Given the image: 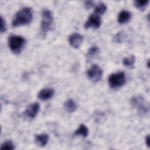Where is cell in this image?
<instances>
[{
    "instance_id": "d6986e66",
    "label": "cell",
    "mask_w": 150,
    "mask_h": 150,
    "mask_svg": "<svg viewBox=\"0 0 150 150\" xmlns=\"http://www.w3.org/2000/svg\"><path fill=\"white\" fill-rule=\"evenodd\" d=\"M1 150H13L15 149V145L11 140H7L3 142L0 148Z\"/></svg>"
},
{
    "instance_id": "277c9868",
    "label": "cell",
    "mask_w": 150,
    "mask_h": 150,
    "mask_svg": "<svg viewBox=\"0 0 150 150\" xmlns=\"http://www.w3.org/2000/svg\"><path fill=\"white\" fill-rule=\"evenodd\" d=\"M42 21L40 23V33L45 36L46 33L51 30L53 22L52 13L48 9L43 10L42 13Z\"/></svg>"
},
{
    "instance_id": "44dd1931",
    "label": "cell",
    "mask_w": 150,
    "mask_h": 150,
    "mask_svg": "<svg viewBox=\"0 0 150 150\" xmlns=\"http://www.w3.org/2000/svg\"><path fill=\"white\" fill-rule=\"evenodd\" d=\"M6 30V25L5 19L4 18L1 16V28H0V31L2 33L5 32Z\"/></svg>"
},
{
    "instance_id": "e0dca14e",
    "label": "cell",
    "mask_w": 150,
    "mask_h": 150,
    "mask_svg": "<svg viewBox=\"0 0 150 150\" xmlns=\"http://www.w3.org/2000/svg\"><path fill=\"white\" fill-rule=\"evenodd\" d=\"M106 11H107L106 5L103 2H100L95 8L94 13L100 16L104 14Z\"/></svg>"
},
{
    "instance_id": "9a60e30c",
    "label": "cell",
    "mask_w": 150,
    "mask_h": 150,
    "mask_svg": "<svg viewBox=\"0 0 150 150\" xmlns=\"http://www.w3.org/2000/svg\"><path fill=\"white\" fill-rule=\"evenodd\" d=\"M135 62V57L134 55H131L129 57H125L122 60L124 66L128 68H132Z\"/></svg>"
},
{
    "instance_id": "603a6c76",
    "label": "cell",
    "mask_w": 150,
    "mask_h": 150,
    "mask_svg": "<svg viewBox=\"0 0 150 150\" xmlns=\"http://www.w3.org/2000/svg\"><path fill=\"white\" fill-rule=\"evenodd\" d=\"M145 143L148 146H149V135H148L145 138Z\"/></svg>"
},
{
    "instance_id": "5bb4252c",
    "label": "cell",
    "mask_w": 150,
    "mask_h": 150,
    "mask_svg": "<svg viewBox=\"0 0 150 150\" xmlns=\"http://www.w3.org/2000/svg\"><path fill=\"white\" fill-rule=\"evenodd\" d=\"M88 134V129L84 124H81L79 128L75 131L74 135L81 136L83 138H86Z\"/></svg>"
},
{
    "instance_id": "5b68a950",
    "label": "cell",
    "mask_w": 150,
    "mask_h": 150,
    "mask_svg": "<svg viewBox=\"0 0 150 150\" xmlns=\"http://www.w3.org/2000/svg\"><path fill=\"white\" fill-rule=\"evenodd\" d=\"M125 73L123 71H118L111 74L108 79V82L111 88H117L125 84Z\"/></svg>"
},
{
    "instance_id": "52a82bcc",
    "label": "cell",
    "mask_w": 150,
    "mask_h": 150,
    "mask_svg": "<svg viewBox=\"0 0 150 150\" xmlns=\"http://www.w3.org/2000/svg\"><path fill=\"white\" fill-rule=\"evenodd\" d=\"M40 105L37 102H35L28 105L23 112V115L28 119L32 120L35 118L39 111Z\"/></svg>"
},
{
    "instance_id": "8fae6325",
    "label": "cell",
    "mask_w": 150,
    "mask_h": 150,
    "mask_svg": "<svg viewBox=\"0 0 150 150\" xmlns=\"http://www.w3.org/2000/svg\"><path fill=\"white\" fill-rule=\"evenodd\" d=\"M49 135L43 133L40 134H37L35 135V142L36 144L40 147L45 146L48 142Z\"/></svg>"
},
{
    "instance_id": "ac0fdd59",
    "label": "cell",
    "mask_w": 150,
    "mask_h": 150,
    "mask_svg": "<svg viewBox=\"0 0 150 150\" xmlns=\"http://www.w3.org/2000/svg\"><path fill=\"white\" fill-rule=\"evenodd\" d=\"M149 0H142V1H134V5L135 8L139 10H144L148 5Z\"/></svg>"
},
{
    "instance_id": "6da1fadb",
    "label": "cell",
    "mask_w": 150,
    "mask_h": 150,
    "mask_svg": "<svg viewBox=\"0 0 150 150\" xmlns=\"http://www.w3.org/2000/svg\"><path fill=\"white\" fill-rule=\"evenodd\" d=\"M33 12L30 8H22L15 13L12 25L13 27H17L27 25L31 22Z\"/></svg>"
},
{
    "instance_id": "3957f363",
    "label": "cell",
    "mask_w": 150,
    "mask_h": 150,
    "mask_svg": "<svg viewBox=\"0 0 150 150\" xmlns=\"http://www.w3.org/2000/svg\"><path fill=\"white\" fill-rule=\"evenodd\" d=\"M26 43L25 38L19 35H11L8 38V46L11 50L15 53L19 54L23 49Z\"/></svg>"
},
{
    "instance_id": "2e32d148",
    "label": "cell",
    "mask_w": 150,
    "mask_h": 150,
    "mask_svg": "<svg viewBox=\"0 0 150 150\" xmlns=\"http://www.w3.org/2000/svg\"><path fill=\"white\" fill-rule=\"evenodd\" d=\"M98 52H99V49L97 46H93L91 47L88 49V50L86 54L87 60L88 61L91 60L94 56H96L98 54Z\"/></svg>"
},
{
    "instance_id": "7c38bea8",
    "label": "cell",
    "mask_w": 150,
    "mask_h": 150,
    "mask_svg": "<svg viewBox=\"0 0 150 150\" xmlns=\"http://www.w3.org/2000/svg\"><path fill=\"white\" fill-rule=\"evenodd\" d=\"M131 18V13L128 11H121L118 16V22L120 24H124L128 22Z\"/></svg>"
},
{
    "instance_id": "4fadbf2b",
    "label": "cell",
    "mask_w": 150,
    "mask_h": 150,
    "mask_svg": "<svg viewBox=\"0 0 150 150\" xmlns=\"http://www.w3.org/2000/svg\"><path fill=\"white\" fill-rule=\"evenodd\" d=\"M63 107L66 111L69 113H71L75 111L77 108L76 103L72 99L67 100L63 104Z\"/></svg>"
},
{
    "instance_id": "30bf717a",
    "label": "cell",
    "mask_w": 150,
    "mask_h": 150,
    "mask_svg": "<svg viewBox=\"0 0 150 150\" xmlns=\"http://www.w3.org/2000/svg\"><path fill=\"white\" fill-rule=\"evenodd\" d=\"M54 91L51 88H45L41 90L38 94V97L42 101H46L51 98L54 95Z\"/></svg>"
},
{
    "instance_id": "8992f818",
    "label": "cell",
    "mask_w": 150,
    "mask_h": 150,
    "mask_svg": "<svg viewBox=\"0 0 150 150\" xmlns=\"http://www.w3.org/2000/svg\"><path fill=\"white\" fill-rule=\"evenodd\" d=\"M103 75L102 69L97 64H93L87 71V76L91 81H98Z\"/></svg>"
},
{
    "instance_id": "ba28073f",
    "label": "cell",
    "mask_w": 150,
    "mask_h": 150,
    "mask_svg": "<svg viewBox=\"0 0 150 150\" xmlns=\"http://www.w3.org/2000/svg\"><path fill=\"white\" fill-rule=\"evenodd\" d=\"M101 24V20L100 16L93 13L91 14L86 22L84 24V28L88 29L90 28L97 29L98 28Z\"/></svg>"
},
{
    "instance_id": "7402d4cb",
    "label": "cell",
    "mask_w": 150,
    "mask_h": 150,
    "mask_svg": "<svg viewBox=\"0 0 150 150\" xmlns=\"http://www.w3.org/2000/svg\"><path fill=\"white\" fill-rule=\"evenodd\" d=\"M94 2L92 1H87L85 2V7L87 9H90L94 6Z\"/></svg>"
},
{
    "instance_id": "ffe728a7",
    "label": "cell",
    "mask_w": 150,
    "mask_h": 150,
    "mask_svg": "<svg viewBox=\"0 0 150 150\" xmlns=\"http://www.w3.org/2000/svg\"><path fill=\"white\" fill-rule=\"evenodd\" d=\"M124 38V35L122 32H118L114 36V42L116 43H120L121 41H122L123 39Z\"/></svg>"
},
{
    "instance_id": "9c48e42d",
    "label": "cell",
    "mask_w": 150,
    "mask_h": 150,
    "mask_svg": "<svg viewBox=\"0 0 150 150\" xmlns=\"http://www.w3.org/2000/svg\"><path fill=\"white\" fill-rule=\"evenodd\" d=\"M83 37L78 33H74L69 36L68 40L71 46L74 48H78L80 47L83 42Z\"/></svg>"
},
{
    "instance_id": "7a4b0ae2",
    "label": "cell",
    "mask_w": 150,
    "mask_h": 150,
    "mask_svg": "<svg viewBox=\"0 0 150 150\" xmlns=\"http://www.w3.org/2000/svg\"><path fill=\"white\" fill-rule=\"evenodd\" d=\"M130 104L133 108L138 110V112L141 116L146 115L149 112V104L146 103L144 98L141 96H136L130 100Z\"/></svg>"
}]
</instances>
